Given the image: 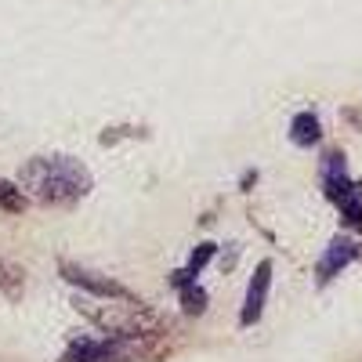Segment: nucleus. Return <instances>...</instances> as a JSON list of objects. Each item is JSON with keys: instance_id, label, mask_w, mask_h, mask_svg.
<instances>
[{"instance_id": "f257e3e1", "label": "nucleus", "mask_w": 362, "mask_h": 362, "mask_svg": "<svg viewBox=\"0 0 362 362\" xmlns=\"http://www.w3.org/2000/svg\"><path fill=\"white\" fill-rule=\"evenodd\" d=\"M18 185L44 206H69L90 192L95 177L73 156H37L22 167Z\"/></svg>"}, {"instance_id": "f8f14e48", "label": "nucleus", "mask_w": 362, "mask_h": 362, "mask_svg": "<svg viewBox=\"0 0 362 362\" xmlns=\"http://www.w3.org/2000/svg\"><path fill=\"white\" fill-rule=\"evenodd\" d=\"M0 290H4L8 297H18L22 293V268L11 264V261H4V257H0Z\"/></svg>"}, {"instance_id": "f03ea898", "label": "nucleus", "mask_w": 362, "mask_h": 362, "mask_svg": "<svg viewBox=\"0 0 362 362\" xmlns=\"http://www.w3.org/2000/svg\"><path fill=\"white\" fill-rule=\"evenodd\" d=\"M73 308L95 322L105 334H167V319L141 305L138 297H95V293H80L73 300Z\"/></svg>"}, {"instance_id": "423d86ee", "label": "nucleus", "mask_w": 362, "mask_h": 362, "mask_svg": "<svg viewBox=\"0 0 362 362\" xmlns=\"http://www.w3.org/2000/svg\"><path fill=\"white\" fill-rule=\"evenodd\" d=\"M355 257H362V243H355V239H348V235H337L334 243L326 247V254L319 257V268H315L319 286H322V283H329V279H334L341 268H348Z\"/></svg>"}, {"instance_id": "9d476101", "label": "nucleus", "mask_w": 362, "mask_h": 362, "mask_svg": "<svg viewBox=\"0 0 362 362\" xmlns=\"http://www.w3.org/2000/svg\"><path fill=\"white\" fill-rule=\"evenodd\" d=\"M177 290V297H181V308H185L189 315H203L206 312V290L199 286V283H181V286H174Z\"/></svg>"}, {"instance_id": "7ed1b4c3", "label": "nucleus", "mask_w": 362, "mask_h": 362, "mask_svg": "<svg viewBox=\"0 0 362 362\" xmlns=\"http://www.w3.org/2000/svg\"><path fill=\"white\" fill-rule=\"evenodd\" d=\"M167 334H105L102 341H73L58 362H148L167 355Z\"/></svg>"}, {"instance_id": "20e7f679", "label": "nucleus", "mask_w": 362, "mask_h": 362, "mask_svg": "<svg viewBox=\"0 0 362 362\" xmlns=\"http://www.w3.org/2000/svg\"><path fill=\"white\" fill-rule=\"evenodd\" d=\"M322 189H326V199H334L341 206L344 225L362 228V181H348L341 153L326 156V163H322Z\"/></svg>"}, {"instance_id": "9b49d317", "label": "nucleus", "mask_w": 362, "mask_h": 362, "mask_svg": "<svg viewBox=\"0 0 362 362\" xmlns=\"http://www.w3.org/2000/svg\"><path fill=\"white\" fill-rule=\"evenodd\" d=\"M0 206H4L8 214H22V210H25V192H22V185H11V181L0 177Z\"/></svg>"}, {"instance_id": "1a4fd4ad", "label": "nucleus", "mask_w": 362, "mask_h": 362, "mask_svg": "<svg viewBox=\"0 0 362 362\" xmlns=\"http://www.w3.org/2000/svg\"><path fill=\"white\" fill-rule=\"evenodd\" d=\"M214 243H199L196 250H192V257H189V264L185 268H177V272H170V286H181V283H196V276L206 268V261L214 257Z\"/></svg>"}, {"instance_id": "6e6552de", "label": "nucleus", "mask_w": 362, "mask_h": 362, "mask_svg": "<svg viewBox=\"0 0 362 362\" xmlns=\"http://www.w3.org/2000/svg\"><path fill=\"white\" fill-rule=\"evenodd\" d=\"M319 138H322V124H319L315 112H297L290 119V141L293 145L312 148V145H319Z\"/></svg>"}, {"instance_id": "39448f33", "label": "nucleus", "mask_w": 362, "mask_h": 362, "mask_svg": "<svg viewBox=\"0 0 362 362\" xmlns=\"http://www.w3.org/2000/svg\"><path fill=\"white\" fill-rule=\"evenodd\" d=\"M62 279L73 283V286H80L83 293H95V297H134L127 286H119L116 279L98 276V272L80 268V264H69V261H62Z\"/></svg>"}, {"instance_id": "0eeeda50", "label": "nucleus", "mask_w": 362, "mask_h": 362, "mask_svg": "<svg viewBox=\"0 0 362 362\" xmlns=\"http://www.w3.org/2000/svg\"><path fill=\"white\" fill-rule=\"evenodd\" d=\"M268 286H272V261H261V264L254 268L250 286H247V300H243V312H239V326H254V322L264 315Z\"/></svg>"}]
</instances>
